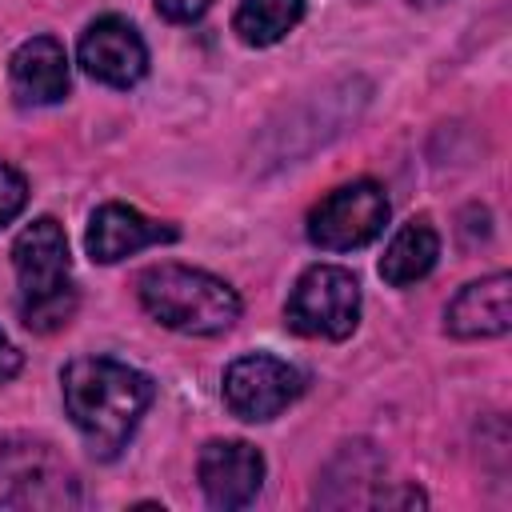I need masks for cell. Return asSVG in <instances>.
<instances>
[{"instance_id":"cell-8","label":"cell","mask_w":512,"mask_h":512,"mask_svg":"<svg viewBox=\"0 0 512 512\" xmlns=\"http://www.w3.org/2000/svg\"><path fill=\"white\" fill-rule=\"evenodd\" d=\"M80 64L100 84L132 88L148 72V48L124 16H100L80 36Z\"/></svg>"},{"instance_id":"cell-13","label":"cell","mask_w":512,"mask_h":512,"mask_svg":"<svg viewBox=\"0 0 512 512\" xmlns=\"http://www.w3.org/2000/svg\"><path fill=\"white\" fill-rule=\"evenodd\" d=\"M436 256H440V236L424 216H416V220L400 224V232L388 240V248L380 256V276L392 288H408L436 268Z\"/></svg>"},{"instance_id":"cell-1","label":"cell","mask_w":512,"mask_h":512,"mask_svg":"<svg viewBox=\"0 0 512 512\" xmlns=\"http://www.w3.org/2000/svg\"><path fill=\"white\" fill-rule=\"evenodd\" d=\"M152 396H156V384L112 356H80L64 368L68 420L88 440V448L104 460H112L128 444Z\"/></svg>"},{"instance_id":"cell-14","label":"cell","mask_w":512,"mask_h":512,"mask_svg":"<svg viewBox=\"0 0 512 512\" xmlns=\"http://www.w3.org/2000/svg\"><path fill=\"white\" fill-rule=\"evenodd\" d=\"M300 20H304V0H240L232 16V32L252 48H268L284 40Z\"/></svg>"},{"instance_id":"cell-10","label":"cell","mask_w":512,"mask_h":512,"mask_svg":"<svg viewBox=\"0 0 512 512\" xmlns=\"http://www.w3.org/2000/svg\"><path fill=\"white\" fill-rule=\"evenodd\" d=\"M444 328L460 340L504 336L512 328V280H508V272H492V276L460 288L444 312Z\"/></svg>"},{"instance_id":"cell-4","label":"cell","mask_w":512,"mask_h":512,"mask_svg":"<svg viewBox=\"0 0 512 512\" xmlns=\"http://www.w3.org/2000/svg\"><path fill=\"white\" fill-rule=\"evenodd\" d=\"M284 320L292 332L312 340H344L360 320V284L348 268L312 264L288 292Z\"/></svg>"},{"instance_id":"cell-2","label":"cell","mask_w":512,"mask_h":512,"mask_svg":"<svg viewBox=\"0 0 512 512\" xmlns=\"http://www.w3.org/2000/svg\"><path fill=\"white\" fill-rule=\"evenodd\" d=\"M12 268L20 280V316L32 332H56L76 312V284L68 260V236L52 216L32 220L12 244Z\"/></svg>"},{"instance_id":"cell-5","label":"cell","mask_w":512,"mask_h":512,"mask_svg":"<svg viewBox=\"0 0 512 512\" xmlns=\"http://www.w3.org/2000/svg\"><path fill=\"white\" fill-rule=\"evenodd\" d=\"M76 500L68 464L40 440L0 436V504L4 508H56Z\"/></svg>"},{"instance_id":"cell-7","label":"cell","mask_w":512,"mask_h":512,"mask_svg":"<svg viewBox=\"0 0 512 512\" xmlns=\"http://www.w3.org/2000/svg\"><path fill=\"white\" fill-rule=\"evenodd\" d=\"M300 392H304V376L288 360H276L264 352L240 356L224 372V404L232 416L248 424L280 416Z\"/></svg>"},{"instance_id":"cell-11","label":"cell","mask_w":512,"mask_h":512,"mask_svg":"<svg viewBox=\"0 0 512 512\" xmlns=\"http://www.w3.org/2000/svg\"><path fill=\"white\" fill-rule=\"evenodd\" d=\"M160 240H176V228L172 224H156L148 216H140L136 208L128 204H104L92 212V224H88V256L96 264H116L148 244H160Z\"/></svg>"},{"instance_id":"cell-17","label":"cell","mask_w":512,"mask_h":512,"mask_svg":"<svg viewBox=\"0 0 512 512\" xmlns=\"http://www.w3.org/2000/svg\"><path fill=\"white\" fill-rule=\"evenodd\" d=\"M20 364H24V360H20L16 344H12V340L0 332V384H4V380H12V376L20 372Z\"/></svg>"},{"instance_id":"cell-9","label":"cell","mask_w":512,"mask_h":512,"mask_svg":"<svg viewBox=\"0 0 512 512\" xmlns=\"http://www.w3.org/2000/svg\"><path fill=\"white\" fill-rule=\"evenodd\" d=\"M196 476L212 508H244L264 484V456L244 440H208Z\"/></svg>"},{"instance_id":"cell-3","label":"cell","mask_w":512,"mask_h":512,"mask_svg":"<svg viewBox=\"0 0 512 512\" xmlns=\"http://www.w3.org/2000/svg\"><path fill=\"white\" fill-rule=\"evenodd\" d=\"M136 292L152 320L188 336H220L240 320V296L200 268L156 264L136 280Z\"/></svg>"},{"instance_id":"cell-16","label":"cell","mask_w":512,"mask_h":512,"mask_svg":"<svg viewBox=\"0 0 512 512\" xmlns=\"http://www.w3.org/2000/svg\"><path fill=\"white\" fill-rule=\"evenodd\" d=\"M208 4L212 0H156V12L164 20H196L208 12Z\"/></svg>"},{"instance_id":"cell-6","label":"cell","mask_w":512,"mask_h":512,"mask_svg":"<svg viewBox=\"0 0 512 512\" xmlns=\"http://www.w3.org/2000/svg\"><path fill=\"white\" fill-rule=\"evenodd\" d=\"M388 224V196L376 180H352L328 192L308 212V240L328 252H352L372 244Z\"/></svg>"},{"instance_id":"cell-15","label":"cell","mask_w":512,"mask_h":512,"mask_svg":"<svg viewBox=\"0 0 512 512\" xmlns=\"http://www.w3.org/2000/svg\"><path fill=\"white\" fill-rule=\"evenodd\" d=\"M24 204H28V184H24V176H20L12 164L0 160V228L12 224V220L24 212Z\"/></svg>"},{"instance_id":"cell-12","label":"cell","mask_w":512,"mask_h":512,"mask_svg":"<svg viewBox=\"0 0 512 512\" xmlns=\"http://www.w3.org/2000/svg\"><path fill=\"white\" fill-rule=\"evenodd\" d=\"M12 92L20 104H56L68 96V56L56 36H32L16 48Z\"/></svg>"}]
</instances>
